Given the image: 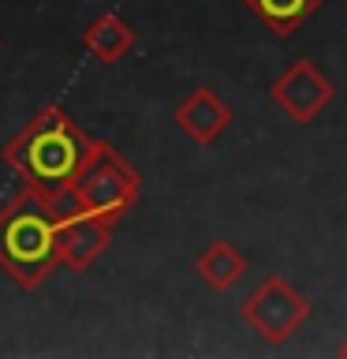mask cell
<instances>
[{"mask_svg": "<svg viewBox=\"0 0 347 359\" xmlns=\"http://www.w3.org/2000/svg\"><path fill=\"white\" fill-rule=\"evenodd\" d=\"M83 49L101 64H120L123 56L134 49V30L123 22V15L105 11L83 30Z\"/></svg>", "mask_w": 347, "mask_h": 359, "instance_id": "8", "label": "cell"}, {"mask_svg": "<svg viewBox=\"0 0 347 359\" xmlns=\"http://www.w3.org/2000/svg\"><path fill=\"white\" fill-rule=\"evenodd\" d=\"M194 273L206 280L209 288L228 292L235 280L246 273V258H243V251H235L228 240H213L206 251L194 258Z\"/></svg>", "mask_w": 347, "mask_h": 359, "instance_id": "9", "label": "cell"}, {"mask_svg": "<svg viewBox=\"0 0 347 359\" xmlns=\"http://www.w3.org/2000/svg\"><path fill=\"white\" fill-rule=\"evenodd\" d=\"M60 266V217L38 191L22 184L0 206V269L19 288H38Z\"/></svg>", "mask_w": 347, "mask_h": 359, "instance_id": "2", "label": "cell"}, {"mask_svg": "<svg viewBox=\"0 0 347 359\" xmlns=\"http://www.w3.org/2000/svg\"><path fill=\"white\" fill-rule=\"evenodd\" d=\"M246 11L257 15L276 38H291L325 0H243Z\"/></svg>", "mask_w": 347, "mask_h": 359, "instance_id": "10", "label": "cell"}, {"mask_svg": "<svg viewBox=\"0 0 347 359\" xmlns=\"http://www.w3.org/2000/svg\"><path fill=\"white\" fill-rule=\"evenodd\" d=\"M269 97H273V105L284 112L291 123H310L321 109L332 105L336 90L329 83V75H325L313 60H295L273 86H269Z\"/></svg>", "mask_w": 347, "mask_h": 359, "instance_id": "5", "label": "cell"}, {"mask_svg": "<svg viewBox=\"0 0 347 359\" xmlns=\"http://www.w3.org/2000/svg\"><path fill=\"white\" fill-rule=\"evenodd\" d=\"M232 120H235L232 105H228V101H220V94H217V90H209V86L190 90V94L172 109V123L194 146H213L224 131L232 128Z\"/></svg>", "mask_w": 347, "mask_h": 359, "instance_id": "6", "label": "cell"}, {"mask_svg": "<svg viewBox=\"0 0 347 359\" xmlns=\"http://www.w3.org/2000/svg\"><path fill=\"white\" fill-rule=\"evenodd\" d=\"M340 355H344V359H347V341H344V344H340Z\"/></svg>", "mask_w": 347, "mask_h": 359, "instance_id": "11", "label": "cell"}, {"mask_svg": "<svg viewBox=\"0 0 347 359\" xmlns=\"http://www.w3.org/2000/svg\"><path fill=\"white\" fill-rule=\"evenodd\" d=\"M90 146H94V135H86L60 105H45L4 146L0 157L41 198H56L75 180L78 165L90 154Z\"/></svg>", "mask_w": 347, "mask_h": 359, "instance_id": "1", "label": "cell"}, {"mask_svg": "<svg viewBox=\"0 0 347 359\" xmlns=\"http://www.w3.org/2000/svg\"><path fill=\"white\" fill-rule=\"evenodd\" d=\"M112 221L101 217H75V221H60V258L67 269L86 273L101 255L112 247Z\"/></svg>", "mask_w": 347, "mask_h": 359, "instance_id": "7", "label": "cell"}, {"mask_svg": "<svg viewBox=\"0 0 347 359\" xmlns=\"http://www.w3.org/2000/svg\"><path fill=\"white\" fill-rule=\"evenodd\" d=\"M310 318V299L284 280L280 273L265 277L250 296L243 299V322L262 337L265 344H284L288 337H295Z\"/></svg>", "mask_w": 347, "mask_h": 359, "instance_id": "4", "label": "cell"}, {"mask_svg": "<svg viewBox=\"0 0 347 359\" xmlns=\"http://www.w3.org/2000/svg\"><path fill=\"white\" fill-rule=\"evenodd\" d=\"M0 45H4V38H0Z\"/></svg>", "mask_w": 347, "mask_h": 359, "instance_id": "12", "label": "cell"}, {"mask_svg": "<svg viewBox=\"0 0 347 359\" xmlns=\"http://www.w3.org/2000/svg\"><path fill=\"white\" fill-rule=\"evenodd\" d=\"M139 195H142V176L127 165V157L116 146H108L105 139H94L75 180L56 198H45V202L56 210L60 221L101 217V221L116 224L120 217H127L134 210Z\"/></svg>", "mask_w": 347, "mask_h": 359, "instance_id": "3", "label": "cell"}]
</instances>
